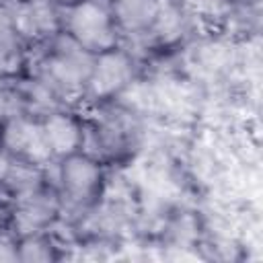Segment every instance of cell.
<instances>
[{"label": "cell", "instance_id": "1", "mask_svg": "<svg viewBox=\"0 0 263 263\" xmlns=\"http://www.w3.org/2000/svg\"><path fill=\"white\" fill-rule=\"evenodd\" d=\"M95 64V53L80 47L72 37H51V47L37 68V80L43 82L58 99L72 101L86 92L88 76Z\"/></svg>", "mask_w": 263, "mask_h": 263}, {"label": "cell", "instance_id": "2", "mask_svg": "<svg viewBox=\"0 0 263 263\" xmlns=\"http://www.w3.org/2000/svg\"><path fill=\"white\" fill-rule=\"evenodd\" d=\"M66 35L95 55L117 47V25L109 4L99 0H78L70 4Z\"/></svg>", "mask_w": 263, "mask_h": 263}, {"label": "cell", "instance_id": "3", "mask_svg": "<svg viewBox=\"0 0 263 263\" xmlns=\"http://www.w3.org/2000/svg\"><path fill=\"white\" fill-rule=\"evenodd\" d=\"M0 148H4L6 154L16 158L18 162H29L37 166L53 158L43 129V121L31 119L27 115H16L2 123Z\"/></svg>", "mask_w": 263, "mask_h": 263}, {"label": "cell", "instance_id": "4", "mask_svg": "<svg viewBox=\"0 0 263 263\" xmlns=\"http://www.w3.org/2000/svg\"><path fill=\"white\" fill-rule=\"evenodd\" d=\"M60 185L62 197L70 205L84 208L97 197L101 189V168L92 158L76 152L72 156L62 158Z\"/></svg>", "mask_w": 263, "mask_h": 263}, {"label": "cell", "instance_id": "5", "mask_svg": "<svg viewBox=\"0 0 263 263\" xmlns=\"http://www.w3.org/2000/svg\"><path fill=\"white\" fill-rule=\"evenodd\" d=\"M132 76H134V64H132L129 55L125 51L113 47L109 51L95 55L86 92L97 99L113 97L132 82Z\"/></svg>", "mask_w": 263, "mask_h": 263}, {"label": "cell", "instance_id": "6", "mask_svg": "<svg viewBox=\"0 0 263 263\" xmlns=\"http://www.w3.org/2000/svg\"><path fill=\"white\" fill-rule=\"evenodd\" d=\"M60 212V197L43 185L14 197L12 220L21 236L35 234L47 228Z\"/></svg>", "mask_w": 263, "mask_h": 263}, {"label": "cell", "instance_id": "7", "mask_svg": "<svg viewBox=\"0 0 263 263\" xmlns=\"http://www.w3.org/2000/svg\"><path fill=\"white\" fill-rule=\"evenodd\" d=\"M8 10L23 39L43 41L55 37L60 31L58 4L51 0H21L8 6Z\"/></svg>", "mask_w": 263, "mask_h": 263}, {"label": "cell", "instance_id": "8", "mask_svg": "<svg viewBox=\"0 0 263 263\" xmlns=\"http://www.w3.org/2000/svg\"><path fill=\"white\" fill-rule=\"evenodd\" d=\"M41 121H43V129H45L47 144L53 158H66L78 152L82 144V129L74 117L53 111L45 115Z\"/></svg>", "mask_w": 263, "mask_h": 263}, {"label": "cell", "instance_id": "9", "mask_svg": "<svg viewBox=\"0 0 263 263\" xmlns=\"http://www.w3.org/2000/svg\"><path fill=\"white\" fill-rule=\"evenodd\" d=\"M160 0H109V10L119 31L127 35L148 33Z\"/></svg>", "mask_w": 263, "mask_h": 263}, {"label": "cell", "instance_id": "10", "mask_svg": "<svg viewBox=\"0 0 263 263\" xmlns=\"http://www.w3.org/2000/svg\"><path fill=\"white\" fill-rule=\"evenodd\" d=\"M23 37L18 35L8 6H0V76L18 74L25 62Z\"/></svg>", "mask_w": 263, "mask_h": 263}, {"label": "cell", "instance_id": "11", "mask_svg": "<svg viewBox=\"0 0 263 263\" xmlns=\"http://www.w3.org/2000/svg\"><path fill=\"white\" fill-rule=\"evenodd\" d=\"M16 253H18V261H25V263H43V261L55 259L51 242L45 240L39 232L21 236V242L16 245Z\"/></svg>", "mask_w": 263, "mask_h": 263}, {"label": "cell", "instance_id": "12", "mask_svg": "<svg viewBox=\"0 0 263 263\" xmlns=\"http://www.w3.org/2000/svg\"><path fill=\"white\" fill-rule=\"evenodd\" d=\"M183 6L199 10V12H214L222 6V0H179Z\"/></svg>", "mask_w": 263, "mask_h": 263}, {"label": "cell", "instance_id": "13", "mask_svg": "<svg viewBox=\"0 0 263 263\" xmlns=\"http://www.w3.org/2000/svg\"><path fill=\"white\" fill-rule=\"evenodd\" d=\"M0 261H18L16 245L2 232H0Z\"/></svg>", "mask_w": 263, "mask_h": 263}, {"label": "cell", "instance_id": "14", "mask_svg": "<svg viewBox=\"0 0 263 263\" xmlns=\"http://www.w3.org/2000/svg\"><path fill=\"white\" fill-rule=\"evenodd\" d=\"M8 166H10V158H8L6 154H0V181L4 179V175H6Z\"/></svg>", "mask_w": 263, "mask_h": 263}, {"label": "cell", "instance_id": "15", "mask_svg": "<svg viewBox=\"0 0 263 263\" xmlns=\"http://www.w3.org/2000/svg\"><path fill=\"white\" fill-rule=\"evenodd\" d=\"M51 2H53V4H68V6H70V4H74V2H78V0H51Z\"/></svg>", "mask_w": 263, "mask_h": 263}, {"label": "cell", "instance_id": "16", "mask_svg": "<svg viewBox=\"0 0 263 263\" xmlns=\"http://www.w3.org/2000/svg\"><path fill=\"white\" fill-rule=\"evenodd\" d=\"M0 134H2V121H0Z\"/></svg>", "mask_w": 263, "mask_h": 263}]
</instances>
